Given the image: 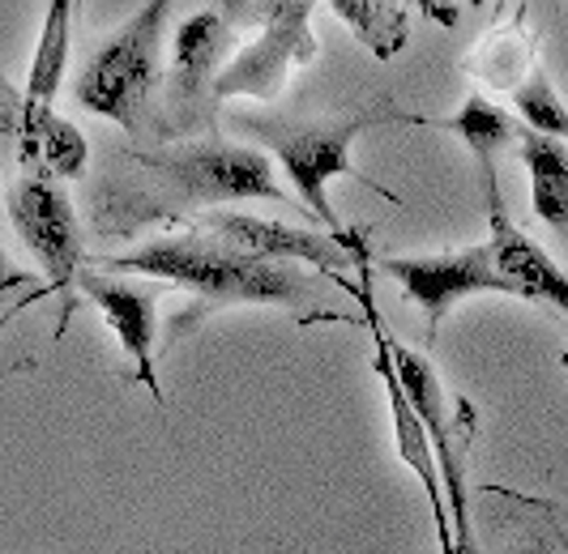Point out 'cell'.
<instances>
[{"mask_svg":"<svg viewBox=\"0 0 568 554\" xmlns=\"http://www.w3.org/2000/svg\"><path fill=\"white\" fill-rule=\"evenodd\" d=\"M479 179H484V201H487V260L491 269L505 277L517 299L526 304L556 307L568 316V274L547 256V252L521 230L513 226L505 193H500V175L496 163H479Z\"/></svg>","mask_w":568,"mask_h":554,"instance_id":"obj_12","label":"cell"},{"mask_svg":"<svg viewBox=\"0 0 568 554\" xmlns=\"http://www.w3.org/2000/svg\"><path fill=\"white\" fill-rule=\"evenodd\" d=\"M193 230H201L214 244L244 252L253 260H278V265H313L321 274H338L346 265H355V252L368 239L364 230H313V226H291V222H270L244 214V209H205L189 222Z\"/></svg>","mask_w":568,"mask_h":554,"instance_id":"obj_8","label":"cell"},{"mask_svg":"<svg viewBox=\"0 0 568 554\" xmlns=\"http://www.w3.org/2000/svg\"><path fill=\"white\" fill-rule=\"evenodd\" d=\"M265 22H256V34L240 43L227 60L223 78L214 85V103L227 99H261L278 103L295 69L313 64L321 43L313 34V4L308 0H283L261 9Z\"/></svg>","mask_w":568,"mask_h":554,"instance_id":"obj_6","label":"cell"},{"mask_svg":"<svg viewBox=\"0 0 568 554\" xmlns=\"http://www.w3.org/2000/svg\"><path fill=\"white\" fill-rule=\"evenodd\" d=\"M419 13H432V18H440L436 27H454L457 9H440V4H419Z\"/></svg>","mask_w":568,"mask_h":554,"instance_id":"obj_22","label":"cell"},{"mask_svg":"<svg viewBox=\"0 0 568 554\" xmlns=\"http://www.w3.org/2000/svg\"><path fill=\"white\" fill-rule=\"evenodd\" d=\"M4 209L13 230L22 235L30 256L39 260V269L48 277V295H64V311L60 325L69 320L73 307V290H78V274H82V230H78V214L73 201L64 193V184L43 175V171H18L9 179L4 193Z\"/></svg>","mask_w":568,"mask_h":554,"instance_id":"obj_5","label":"cell"},{"mask_svg":"<svg viewBox=\"0 0 568 554\" xmlns=\"http://www.w3.org/2000/svg\"><path fill=\"white\" fill-rule=\"evenodd\" d=\"M535 64H539V48H535V34L526 27V9H517V18L487 30L484 39L466 52V60H462V69L484 90L509 94V99L535 73Z\"/></svg>","mask_w":568,"mask_h":554,"instance_id":"obj_14","label":"cell"},{"mask_svg":"<svg viewBox=\"0 0 568 554\" xmlns=\"http://www.w3.org/2000/svg\"><path fill=\"white\" fill-rule=\"evenodd\" d=\"M517 150H521V163H526V175H530L535 218L547 222L551 230H560L568 239V145L521 129Z\"/></svg>","mask_w":568,"mask_h":554,"instance_id":"obj_15","label":"cell"},{"mask_svg":"<svg viewBox=\"0 0 568 554\" xmlns=\"http://www.w3.org/2000/svg\"><path fill=\"white\" fill-rule=\"evenodd\" d=\"M69 52H73V0H52V4L43 9L39 48H34L27 85H22L27 99L52 107L57 90L64 85V73H69Z\"/></svg>","mask_w":568,"mask_h":554,"instance_id":"obj_18","label":"cell"},{"mask_svg":"<svg viewBox=\"0 0 568 554\" xmlns=\"http://www.w3.org/2000/svg\"><path fill=\"white\" fill-rule=\"evenodd\" d=\"M419 124H436V129L457 133L466 141V150L475 154V163H496V154L517 145V137H521L517 115L500 107L496 99H487V94H470L449 120H419Z\"/></svg>","mask_w":568,"mask_h":554,"instance_id":"obj_16","label":"cell"},{"mask_svg":"<svg viewBox=\"0 0 568 554\" xmlns=\"http://www.w3.org/2000/svg\"><path fill=\"white\" fill-rule=\"evenodd\" d=\"M142 171L159 175L163 188L180 201L197 205H223V201H278L291 205V193L278 188L274 163L253 145H231V141H197V145H175L163 154H133Z\"/></svg>","mask_w":568,"mask_h":554,"instance_id":"obj_4","label":"cell"},{"mask_svg":"<svg viewBox=\"0 0 568 554\" xmlns=\"http://www.w3.org/2000/svg\"><path fill=\"white\" fill-rule=\"evenodd\" d=\"M0 163L18 171H43L60 184L82 179L90 163L85 133L52 107L27 99L22 85L0 73Z\"/></svg>","mask_w":568,"mask_h":554,"instance_id":"obj_9","label":"cell"},{"mask_svg":"<svg viewBox=\"0 0 568 554\" xmlns=\"http://www.w3.org/2000/svg\"><path fill=\"white\" fill-rule=\"evenodd\" d=\"M78 295L103 311V320L115 329L120 350L133 359L138 384L163 406V380L154 367V337H159V290L142 286V281H124L115 274H99V269H82L78 274Z\"/></svg>","mask_w":568,"mask_h":554,"instance_id":"obj_13","label":"cell"},{"mask_svg":"<svg viewBox=\"0 0 568 554\" xmlns=\"http://www.w3.org/2000/svg\"><path fill=\"white\" fill-rule=\"evenodd\" d=\"M171 4L154 0L142 13H133L99 52L85 60L78 73V103L103 120L120 124L124 133H142L150 120V99L163 78V30Z\"/></svg>","mask_w":568,"mask_h":554,"instance_id":"obj_2","label":"cell"},{"mask_svg":"<svg viewBox=\"0 0 568 554\" xmlns=\"http://www.w3.org/2000/svg\"><path fill=\"white\" fill-rule=\"evenodd\" d=\"M235 27L219 9H201L175 30V52L168 73V111L175 133H193L214 115V85L235 55Z\"/></svg>","mask_w":568,"mask_h":554,"instance_id":"obj_10","label":"cell"},{"mask_svg":"<svg viewBox=\"0 0 568 554\" xmlns=\"http://www.w3.org/2000/svg\"><path fill=\"white\" fill-rule=\"evenodd\" d=\"M389 359L402 380L406 401L415 406V414L424 422L432 456H436V478L440 491H449V533H454V554H475L470 542V512H466V431H457L449 418V401H445V384L436 376V367L427 362V355L402 346L389 332Z\"/></svg>","mask_w":568,"mask_h":554,"instance_id":"obj_7","label":"cell"},{"mask_svg":"<svg viewBox=\"0 0 568 554\" xmlns=\"http://www.w3.org/2000/svg\"><path fill=\"white\" fill-rule=\"evenodd\" d=\"M372 269L394 277L402 286V295L410 304L424 307L427 332H436V325L462 299H470V295H513L509 286H505V277L491 269L484 244L457 252H436V256H385V260L372 256Z\"/></svg>","mask_w":568,"mask_h":554,"instance_id":"obj_11","label":"cell"},{"mask_svg":"<svg viewBox=\"0 0 568 554\" xmlns=\"http://www.w3.org/2000/svg\"><path fill=\"white\" fill-rule=\"evenodd\" d=\"M108 274L154 277V281L193 290L201 304L180 325H193L205 311H219V307H286V311H300L304 320H308V311H313V320H342V316L321 311L325 286L313 274H304L295 265H278V260H253L227 244L205 239L193 226L184 235H163V239H150L124 256H112Z\"/></svg>","mask_w":568,"mask_h":554,"instance_id":"obj_1","label":"cell"},{"mask_svg":"<svg viewBox=\"0 0 568 554\" xmlns=\"http://www.w3.org/2000/svg\"><path fill=\"white\" fill-rule=\"evenodd\" d=\"M381 115H398V111L389 107V103H381V107L355 111V115H346V120H316V124H295V120H244V124H248V133H256V137L274 150V158H278V166L286 171L291 188L300 193L304 218L321 222L329 235H342V218L334 214V205H329V179L346 175V179H359V184L376 188L372 179H364V175L351 166V145H355L359 133L368 129L372 120H381Z\"/></svg>","mask_w":568,"mask_h":554,"instance_id":"obj_3","label":"cell"},{"mask_svg":"<svg viewBox=\"0 0 568 554\" xmlns=\"http://www.w3.org/2000/svg\"><path fill=\"white\" fill-rule=\"evenodd\" d=\"M9 290H34V274L18 269V265L4 256V248H0V299H4Z\"/></svg>","mask_w":568,"mask_h":554,"instance_id":"obj_20","label":"cell"},{"mask_svg":"<svg viewBox=\"0 0 568 554\" xmlns=\"http://www.w3.org/2000/svg\"><path fill=\"white\" fill-rule=\"evenodd\" d=\"M334 18L351 30L376 60H394L410 43V4L398 0H334Z\"/></svg>","mask_w":568,"mask_h":554,"instance_id":"obj_17","label":"cell"},{"mask_svg":"<svg viewBox=\"0 0 568 554\" xmlns=\"http://www.w3.org/2000/svg\"><path fill=\"white\" fill-rule=\"evenodd\" d=\"M513 107L521 115V129H530V133H539V137L565 141L568 145V103L560 99L551 73L542 69V60L535 64V73L521 82V90L513 94Z\"/></svg>","mask_w":568,"mask_h":554,"instance_id":"obj_19","label":"cell"},{"mask_svg":"<svg viewBox=\"0 0 568 554\" xmlns=\"http://www.w3.org/2000/svg\"><path fill=\"white\" fill-rule=\"evenodd\" d=\"M43 295H48V286H34V290H30V295H22V299H18V304L9 307V311H4V316H0V337H4V329H9V325H13V320H18V316H22V311H27L30 304H39V299H43Z\"/></svg>","mask_w":568,"mask_h":554,"instance_id":"obj_21","label":"cell"}]
</instances>
